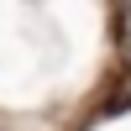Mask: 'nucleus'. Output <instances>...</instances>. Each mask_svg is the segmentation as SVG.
Wrapping results in <instances>:
<instances>
[{"mask_svg": "<svg viewBox=\"0 0 131 131\" xmlns=\"http://www.w3.org/2000/svg\"><path fill=\"white\" fill-rule=\"evenodd\" d=\"M121 37H126V47H131V0H126V16H121Z\"/></svg>", "mask_w": 131, "mask_h": 131, "instance_id": "f257e3e1", "label": "nucleus"}]
</instances>
